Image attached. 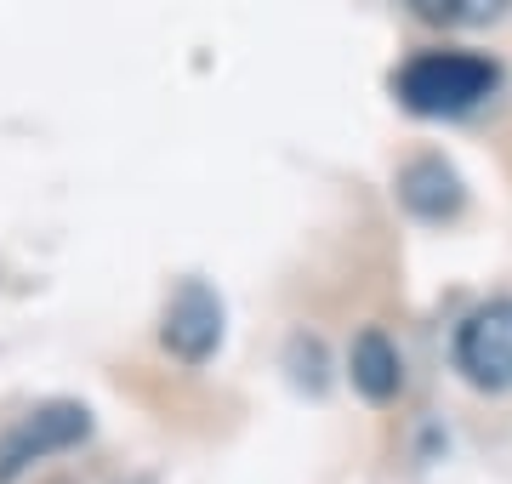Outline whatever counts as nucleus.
I'll use <instances>...</instances> for the list:
<instances>
[{"label": "nucleus", "mask_w": 512, "mask_h": 484, "mask_svg": "<svg viewBox=\"0 0 512 484\" xmlns=\"http://www.w3.org/2000/svg\"><path fill=\"white\" fill-rule=\"evenodd\" d=\"M160 342L165 354H177L183 365H205L217 354L222 342V302L205 280H183L177 297L165 302V319H160Z\"/></svg>", "instance_id": "4"}, {"label": "nucleus", "mask_w": 512, "mask_h": 484, "mask_svg": "<svg viewBox=\"0 0 512 484\" xmlns=\"http://www.w3.org/2000/svg\"><path fill=\"white\" fill-rule=\"evenodd\" d=\"M92 433V410L74 405V399H52V405H35L29 416H18L12 428L0 433V484H12L29 473V462L40 456H57V450H74Z\"/></svg>", "instance_id": "2"}, {"label": "nucleus", "mask_w": 512, "mask_h": 484, "mask_svg": "<svg viewBox=\"0 0 512 484\" xmlns=\"http://www.w3.org/2000/svg\"><path fill=\"white\" fill-rule=\"evenodd\" d=\"M399 200L416 211V217H427V223H444V217H456L461 211V177L444 160H433V154H421V160H410V166L399 171Z\"/></svg>", "instance_id": "5"}, {"label": "nucleus", "mask_w": 512, "mask_h": 484, "mask_svg": "<svg viewBox=\"0 0 512 484\" xmlns=\"http://www.w3.org/2000/svg\"><path fill=\"white\" fill-rule=\"evenodd\" d=\"M348 376H353V388L365 393L370 405H387V399L399 393L404 365H399V348L387 342V331H359V336H353Z\"/></svg>", "instance_id": "6"}, {"label": "nucleus", "mask_w": 512, "mask_h": 484, "mask_svg": "<svg viewBox=\"0 0 512 484\" xmlns=\"http://www.w3.org/2000/svg\"><path fill=\"white\" fill-rule=\"evenodd\" d=\"M404 6L433 29H484V23L507 18L512 0H404Z\"/></svg>", "instance_id": "7"}, {"label": "nucleus", "mask_w": 512, "mask_h": 484, "mask_svg": "<svg viewBox=\"0 0 512 484\" xmlns=\"http://www.w3.org/2000/svg\"><path fill=\"white\" fill-rule=\"evenodd\" d=\"M495 80H501L495 63L478 52H421L399 69L393 92L421 120H456V114H473L495 92Z\"/></svg>", "instance_id": "1"}, {"label": "nucleus", "mask_w": 512, "mask_h": 484, "mask_svg": "<svg viewBox=\"0 0 512 484\" xmlns=\"http://www.w3.org/2000/svg\"><path fill=\"white\" fill-rule=\"evenodd\" d=\"M456 371L484 393L512 388V297H495L461 319L456 331Z\"/></svg>", "instance_id": "3"}]
</instances>
